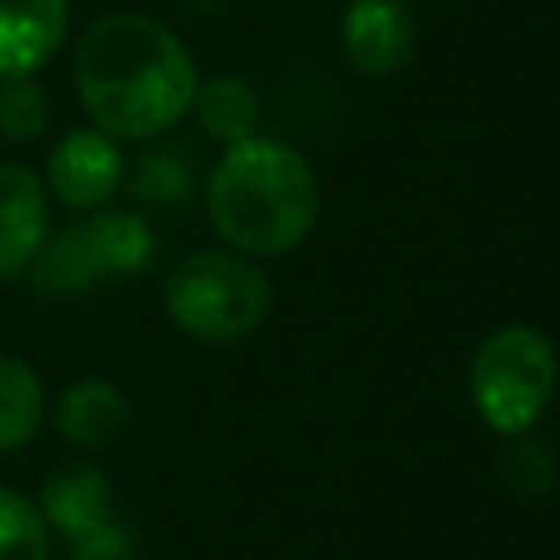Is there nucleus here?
<instances>
[{
    "label": "nucleus",
    "mask_w": 560,
    "mask_h": 560,
    "mask_svg": "<svg viewBox=\"0 0 560 560\" xmlns=\"http://www.w3.org/2000/svg\"><path fill=\"white\" fill-rule=\"evenodd\" d=\"M127 398L109 381H74L57 398V433L74 446H109L127 429Z\"/></svg>",
    "instance_id": "obj_12"
},
{
    "label": "nucleus",
    "mask_w": 560,
    "mask_h": 560,
    "mask_svg": "<svg viewBox=\"0 0 560 560\" xmlns=\"http://www.w3.org/2000/svg\"><path fill=\"white\" fill-rule=\"evenodd\" d=\"M560 385V359L534 324L494 328L468 363V398L486 429L512 438L542 420Z\"/></svg>",
    "instance_id": "obj_5"
},
{
    "label": "nucleus",
    "mask_w": 560,
    "mask_h": 560,
    "mask_svg": "<svg viewBox=\"0 0 560 560\" xmlns=\"http://www.w3.org/2000/svg\"><path fill=\"white\" fill-rule=\"evenodd\" d=\"M0 560H52L48 521L9 486H0Z\"/></svg>",
    "instance_id": "obj_15"
},
{
    "label": "nucleus",
    "mask_w": 560,
    "mask_h": 560,
    "mask_svg": "<svg viewBox=\"0 0 560 560\" xmlns=\"http://www.w3.org/2000/svg\"><path fill=\"white\" fill-rule=\"evenodd\" d=\"M140 556V534L109 516L105 525L79 534V538H66V560H136Z\"/></svg>",
    "instance_id": "obj_18"
},
{
    "label": "nucleus",
    "mask_w": 560,
    "mask_h": 560,
    "mask_svg": "<svg viewBox=\"0 0 560 560\" xmlns=\"http://www.w3.org/2000/svg\"><path fill=\"white\" fill-rule=\"evenodd\" d=\"M66 39V0H0V83L35 74Z\"/></svg>",
    "instance_id": "obj_10"
},
{
    "label": "nucleus",
    "mask_w": 560,
    "mask_h": 560,
    "mask_svg": "<svg viewBox=\"0 0 560 560\" xmlns=\"http://www.w3.org/2000/svg\"><path fill=\"white\" fill-rule=\"evenodd\" d=\"M166 315L197 341H241L271 315V280L241 249H192L162 280Z\"/></svg>",
    "instance_id": "obj_4"
},
{
    "label": "nucleus",
    "mask_w": 560,
    "mask_h": 560,
    "mask_svg": "<svg viewBox=\"0 0 560 560\" xmlns=\"http://www.w3.org/2000/svg\"><path fill=\"white\" fill-rule=\"evenodd\" d=\"M499 472L516 499H534V494L551 490V481H556V451L542 438H534L529 429L512 433L503 455H499Z\"/></svg>",
    "instance_id": "obj_16"
},
{
    "label": "nucleus",
    "mask_w": 560,
    "mask_h": 560,
    "mask_svg": "<svg viewBox=\"0 0 560 560\" xmlns=\"http://www.w3.org/2000/svg\"><path fill=\"white\" fill-rule=\"evenodd\" d=\"M192 109H197V122L210 140L219 144H236L245 136H254L258 118H262V105H258V92L249 88V79L241 74H214L206 83H197V96H192Z\"/></svg>",
    "instance_id": "obj_13"
},
{
    "label": "nucleus",
    "mask_w": 560,
    "mask_h": 560,
    "mask_svg": "<svg viewBox=\"0 0 560 560\" xmlns=\"http://www.w3.org/2000/svg\"><path fill=\"white\" fill-rule=\"evenodd\" d=\"M127 192L140 210L153 214H184L201 192V149L192 140H158L136 153L122 171Z\"/></svg>",
    "instance_id": "obj_9"
},
{
    "label": "nucleus",
    "mask_w": 560,
    "mask_h": 560,
    "mask_svg": "<svg viewBox=\"0 0 560 560\" xmlns=\"http://www.w3.org/2000/svg\"><path fill=\"white\" fill-rule=\"evenodd\" d=\"M153 258H158V236L144 223V214L96 206L92 214L48 232L26 276L35 298L74 302V298H92L96 289L144 276Z\"/></svg>",
    "instance_id": "obj_3"
},
{
    "label": "nucleus",
    "mask_w": 560,
    "mask_h": 560,
    "mask_svg": "<svg viewBox=\"0 0 560 560\" xmlns=\"http://www.w3.org/2000/svg\"><path fill=\"white\" fill-rule=\"evenodd\" d=\"M35 508L61 538H79L114 516V490L96 464H66L44 477Z\"/></svg>",
    "instance_id": "obj_11"
},
{
    "label": "nucleus",
    "mask_w": 560,
    "mask_h": 560,
    "mask_svg": "<svg viewBox=\"0 0 560 560\" xmlns=\"http://www.w3.org/2000/svg\"><path fill=\"white\" fill-rule=\"evenodd\" d=\"M48 236V188L26 162H0V280L22 276Z\"/></svg>",
    "instance_id": "obj_8"
},
{
    "label": "nucleus",
    "mask_w": 560,
    "mask_h": 560,
    "mask_svg": "<svg viewBox=\"0 0 560 560\" xmlns=\"http://www.w3.org/2000/svg\"><path fill=\"white\" fill-rule=\"evenodd\" d=\"M341 57L372 79L398 74L416 52V13L407 0H350L341 9Z\"/></svg>",
    "instance_id": "obj_6"
},
{
    "label": "nucleus",
    "mask_w": 560,
    "mask_h": 560,
    "mask_svg": "<svg viewBox=\"0 0 560 560\" xmlns=\"http://www.w3.org/2000/svg\"><path fill=\"white\" fill-rule=\"evenodd\" d=\"M52 122V96L39 79L18 74L0 83V131L9 140H35Z\"/></svg>",
    "instance_id": "obj_17"
},
{
    "label": "nucleus",
    "mask_w": 560,
    "mask_h": 560,
    "mask_svg": "<svg viewBox=\"0 0 560 560\" xmlns=\"http://www.w3.org/2000/svg\"><path fill=\"white\" fill-rule=\"evenodd\" d=\"M206 210L232 249L276 258L311 236L319 219V175L293 144L245 136L214 162L206 179Z\"/></svg>",
    "instance_id": "obj_2"
},
{
    "label": "nucleus",
    "mask_w": 560,
    "mask_h": 560,
    "mask_svg": "<svg viewBox=\"0 0 560 560\" xmlns=\"http://www.w3.org/2000/svg\"><path fill=\"white\" fill-rule=\"evenodd\" d=\"M197 66L184 39L149 13H105L74 48V88L114 140H153L171 131L197 96Z\"/></svg>",
    "instance_id": "obj_1"
},
{
    "label": "nucleus",
    "mask_w": 560,
    "mask_h": 560,
    "mask_svg": "<svg viewBox=\"0 0 560 560\" xmlns=\"http://www.w3.org/2000/svg\"><path fill=\"white\" fill-rule=\"evenodd\" d=\"M122 171H127V162H122L114 136H105L96 127H74L52 144L44 188L70 210H96L122 188Z\"/></svg>",
    "instance_id": "obj_7"
},
{
    "label": "nucleus",
    "mask_w": 560,
    "mask_h": 560,
    "mask_svg": "<svg viewBox=\"0 0 560 560\" xmlns=\"http://www.w3.org/2000/svg\"><path fill=\"white\" fill-rule=\"evenodd\" d=\"M44 424V385L26 359L0 354V455L26 446Z\"/></svg>",
    "instance_id": "obj_14"
},
{
    "label": "nucleus",
    "mask_w": 560,
    "mask_h": 560,
    "mask_svg": "<svg viewBox=\"0 0 560 560\" xmlns=\"http://www.w3.org/2000/svg\"><path fill=\"white\" fill-rule=\"evenodd\" d=\"M188 13H197V18H210V13H219V0H179Z\"/></svg>",
    "instance_id": "obj_19"
}]
</instances>
